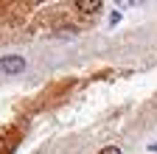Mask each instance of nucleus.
Masks as SVG:
<instances>
[{"label": "nucleus", "mask_w": 157, "mask_h": 154, "mask_svg": "<svg viewBox=\"0 0 157 154\" xmlns=\"http://www.w3.org/2000/svg\"><path fill=\"white\" fill-rule=\"evenodd\" d=\"M98 154H121V148H118V146H107V148H101Z\"/></svg>", "instance_id": "3"}, {"label": "nucleus", "mask_w": 157, "mask_h": 154, "mask_svg": "<svg viewBox=\"0 0 157 154\" xmlns=\"http://www.w3.org/2000/svg\"><path fill=\"white\" fill-rule=\"evenodd\" d=\"M25 70V59L23 56H3V59H0V73L3 76H17V73H23Z\"/></svg>", "instance_id": "1"}, {"label": "nucleus", "mask_w": 157, "mask_h": 154, "mask_svg": "<svg viewBox=\"0 0 157 154\" xmlns=\"http://www.w3.org/2000/svg\"><path fill=\"white\" fill-rule=\"evenodd\" d=\"M149 151H157V143H149Z\"/></svg>", "instance_id": "4"}, {"label": "nucleus", "mask_w": 157, "mask_h": 154, "mask_svg": "<svg viewBox=\"0 0 157 154\" xmlns=\"http://www.w3.org/2000/svg\"><path fill=\"white\" fill-rule=\"evenodd\" d=\"M76 6H82V11H95L101 3H98V0H93V3H76Z\"/></svg>", "instance_id": "2"}]
</instances>
